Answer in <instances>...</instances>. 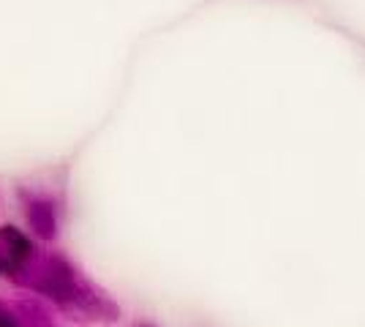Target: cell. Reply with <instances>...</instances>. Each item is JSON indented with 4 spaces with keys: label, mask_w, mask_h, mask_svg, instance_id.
Listing matches in <instances>:
<instances>
[{
    "label": "cell",
    "mask_w": 365,
    "mask_h": 327,
    "mask_svg": "<svg viewBox=\"0 0 365 327\" xmlns=\"http://www.w3.org/2000/svg\"><path fill=\"white\" fill-rule=\"evenodd\" d=\"M22 286L44 295L68 319H76V322H118L120 319V306L101 286L79 276V270L58 254L38 256Z\"/></svg>",
    "instance_id": "obj_1"
},
{
    "label": "cell",
    "mask_w": 365,
    "mask_h": 327,
    "mask_svg": "<svg viewBox=\"0 0 365 327\" xmlns=\"http://www.w3.org/2000/svg\"><path fill=\"white\" fill-rule=\"evenodd\" d=\"M36 259H38V251L28 234L11 224L0 227V279L22 286Z\"/></svg>",
    "instance_id": "obj_2"
},
{
    "label": "cell",
    "mask_w": 365,
    "mask_h": 327,
    "mask_svg": "<svg viewBox=\"0 0 365 327\" xmlns=\"http://www.w3.org/2000/svg\"><path fill=\"white\" fill-rule=\"evenodd\" d=\"M25 216L31 229L44 240H52L58 234V216L55 207L44 197H25Z\"/></svg>",
    "instance_id": "obj_3"
},
{
    "label": "cell",
    "mask_w": 365,
    "mask_h": 327,
    "mask_svg": "<svg viewBox=\"0 0 365 327\" xmlns=\"http://www.w3.org/2000/svg\"><path fill=\"white\" fill-rule=\"evenodd\" d=\"M11 322H14V316L6 311V306L0 303V327H3V325H11Z\"/></svg>",
    "instance_id": "obj_4"
},
{
    "label": "cell",
    "mask_w": 365,
    "mask_h": 327,
    "mask_svg": "<svg viewBox=\"0 0 365 327\" xmlns=\"http://www.w3.org/2000/svg\"><path fill=\"white\" fill-rule=\"evenodd\" d=\"M3 327H19V325H16V322H11V325H3Z\"/></svg>",
    "instance_id": "obj_5"
}]
</instances>
